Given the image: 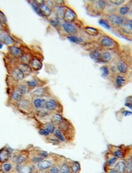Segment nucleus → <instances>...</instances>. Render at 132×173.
Here are the masks:
<instances>
[{"mask_svg": "<svg viewBox=\"0 0 132 173\" xmlns=\"http://www.w3.org/2000/svg\"><path fill=\"white\" fill-rule=\"evenodd\" d=\"M29 160V153L25 151H21L18 154H15L12 155L11 160L12 163L15 165H23L26 163Z\"/></svg>", "mask_w": 132, "mask_h": 173, "instance_id": "obj_1", "label": "nucleus"}, {"mask_svg": "<svg viewBox=\"0 0 132 173\" xmlns=\"http://www.w3.org/2000/svg\"><path fill=\"white\" fill-rule=\"evenodd\" d=\"M127 21L125 17L119 15L114 14L108 16V22L110 25L114 26H122Z\"/></svg>", "mask_w": 132, "mask_h": 173, "instance_id": "obj_2", "label": "nucleus"}, {"mask_svg": "<svg viewBox=\"0 0 132 173\" xmlns=\"http://www.w3.org/2000/svg\"><path fill=\"white\" fill-rule=\"evenodd\" d=\"M12 150L8 147L0 149V164L8 162L12 157Z\"/></svg>", "mask_w": 132, "mask_h": 173, "instance_id": "obj_3", "label": "nucleus"}, {"mask_svg": "<svg viewBox=\"0 0 132 173\" xmlns=\"http://www.w3.org/2000/svg\"><path fill=\"white\" fill-rule=\"evenodd\" d=\"M15 169L19 173H32L34 171V168L31 163L15 165Z\"/></svg>", "mask_w": 132, "mask_h": 173, "instance_id": "obj_4", "label": "nucleus"}, {"mask_svg": "<svg viewBox=\"0 0 132 173\" xmlns=\"http://www.w3.org/2000/svg\"><path fill=\"white\" fill-rule=\"evenodd\" d=\"M100 43L103 47L108 49H113L115 48L116 45L115 41L113 39L108 36L102 37L100 39Z\"/></svg>", "mask_w": 132, "mask_h": 173, "instance_id": "obj_5", "label": "nucleus"}, {"mask_svg": "<svg viewBox=\"0 0 132 173\" xmlns=\"http://www.w3.org/2000/svg\"><path fill=\"white\" fill-rule=\"evenodd\" d=\"M110 154L116 157L119 160L125 159L127 157V154L125 149H122L119 147H113L110 149Z\"/></svg>", "mask_w": 132, "mask_h": 173, "instance_id": "obj_6", "label": "nucleus"}, {"mask_svg": "<svg viewBox=\"0 0 132 173\" xmlns=\"http://www.w3.org/2000/svg\"><path fill=\"white\" fill-rule=\"evenodd\" d=\"M53 165V162L48 159H44L36 165V168L38 171H49L50 168Z\"/></svg>", "mask_w": 132, "mask_h": 173, "instance_id": "obj_7", "label": "nucleus"}, {"mask_svg": "<svg viewBox=\"0 0 132 173\" xmlns=\"http://www.w3.org/2000/svg\"><path fill=\"white\" fill-rule=\"evenodd\" d=\"M76 18V14L75 12L72 10L70 8H66L65 11H64V20H65L66 22L67 23H71L75 21V20Z\"/></svg>", "mask_w": 132, "mask_h": 173, "instance_id": "obj_8", "label": "nucleus"}, {"mask_svg": "<svg viewBox=\"0 0 132 173\" xmlns=\"http://www.w3.org/2000/svg\"><path fill=\"white\" fill-rule=\"evenodd\" d=\"M18 108L23 113H29L31 110V103L26 99H21L18 102Z\"/></svg>", "mask_w": 132, "mask_h": 173, "instance_id": "obj_9", "label": "nucleus"}, {"mask_svg": "<svg viewBox=\"0 0 132 173\" xmlns=\"http://www.w3.org/2000/svg\"><path fill=\"white\" fill-rule=\"evenodd\" d=\"M62 26H63V28L64 30V31L66 33L70 34L71 36L75 34L78 31L76 26L71 23L65 22L63 24Z\"/></svg>", "mask_w": 132, "mask_h": 173, "instance_id": "obj_10", "label": "nucleus"}, {"mask_svg": "<svg viewBox=\"0 0 132 173\" xmlns=\"http://www.w3.org/2000/svg\"><path fill=\"white\" fill-rule=\"evenodd\" d=\"M0 41L7 46H12L14 43V40L11 36L6 32L0 33Z\"/></svg>", "mask_w": 132, "mask_h": 173, "instance_id": "obj_11", "label": "nucleus"}, {"mask_svg": "<svg viewBox=\"0 0 132 173\" xmlns=\"http://www.w3.org/2000/svg\"><path fill=\"white\" fill-rule=\"evenodd\" d=\"M113 168L119 173H126V163L125 160H118Z\"/></svg>", "mask_w": 132, "mask_h": 173, "instance_id": "obj_12", "label": "nucleus"}, {"mask_svg": "<svg viewBox=\"0 0 132 173\" xmlns=\"http://www.w3.org/2000/svg\"><path fill=\"white\" fill-rule=\"evenodd\" d=\"M57 107H58L57 102L54 99H50L48 101H46L44 108L47 110L48 111H55L57 108Z\"/></svg>", "mask_w": 132, "mask_h": 173, "instance_id": "obj_13", "label": "nucleus"}, {"mask_svg": "<svg viewBox=\"0 0 132 173\" xmlns=\"http://www.w3.org/2000/svg\"><path fill=\"white\" fill-rule=\"evenodd\" d=\"M12 78L17 81H22L24 77H25V75L23 73V72L19 69V68H15L12 73Z\"/></svg>", "mask_w": 132, "mask_h": 173, "instance_id": "obj_14", "label": "nucleus"}, {"mask_svg": "<svg viewBox=\"0 0 132 173\" xmlns=\"http://www.w3.org/2000/svg\"><path fill=\"white\" fill-rule=\"evenodd\" d=\"M46 103V100L43 99L37 98L34 100L33 101V105L34 107L38 110H40L42 108H44Z\"/></svg>", "mask_w": 132, "mask_h": 173, "instance_id": "obj_15", "label": "nucleus"}, {"mask_svg": "<svg viewBox=\"0 0 132 173\" xmlns=\"http://www.w3.org/2000/svg\"><path fill=\"white\" fill-rule=\"evenodd\" d=\"M118 160L119 159L117 158L110 154V157H109L106 161V166L107 167V169L114 168Z\"/></svg>", "mask_w": 132, "mask_h": 173, "instance_id": "obj_16", "label": "nucleus"}, {"mask_svg": "<svg viewBox=\"0 0 132 173\" xmlns=\"http://www.w3.org/2000/svg\"><path fill=\"white\" fill-rule=\"evenodd\" d=\"M54 137L57 138L61 143L66 142V138L64 134V133L61 131L59 128L56 129V131L54 133Z\"/></svg>", "mask_w": 132, "mask_h": 173, "instance_id": "obj_17", "label": "nucleus"}, {"mask_svg": "<svg viewBox=\"0 0 132 173\" xmlns=\"http://www.w3.org/2000/svg\"><path fill=\"white\" fill-rule=\"evenodd\" d=\"M31 67L34 70H39L42 67V63L39 59L34 58L32 59L31 63Z\"/></svg>", "mask_w": 132, "mask_h": 173, "instance_id": "obj_18", "label": "nucleus"}, {"mask_svg": "<svg viewBox=\"0 0 132 173\" xmlns=\"http://www.w3.org/2000/svg\"><path fill=\"white\" fill-rule=\"evenodd\" d=\"M25 75H29L31 72H32V69L31 67L26 64H23V63H21L19 64V67H18Z\"/></svg>", "mask_w": 132, "mask_h": 173, "instance_id": "obj_19", "label": "nucleus"}, {"mask_svg": "<svg viewBox=\"0 0 132 173\" xmlns=\"http://www.w3.org/2000/svg\"><path fill=\"white\" fill-rule=\"evenodd\" d=\"M60 173H71L70 163L64 161L59 165Z\"/></svg>", "mask_w": 132, "mask_h": 173, "instance_id": "obj_20", "label": "nucleus"}, {"mask_svg": "<svg viewBox=\"0 0 132 173\" xmlns=\"http://www.w3.org/2000/svg\"><path fill=\"white\" fill-rule=\"evenodd\" d=\"M70 165L71 173H80L81 171L80 163L77 161H72Z\"/></svg>", "mask_w": 132, "mask_h": 173, "instance_id": "obj_21", "label": "nucleus"}, {"mask_svg": "<svg viewBox=\"0 0 132 173\" xmlns=\"http://www.w3.org/2000/svg\"><path fill=\"white\" fill-rule=\"evenodd\" d=\"M0 168L3 169L6 173H11L14 169V166L11 163L8 161L1 164V165H0Z\"/></svg>", "mask_w": 132, "mask_h": 173, "instance_id": "obj_22", "label": "nucleus"}, {"mask_svg": "<svg viewBox=\"0 0 132 173\" xmlns=\"http://www.w3.org/2000/svg\"><path fill=\"white\" fill-rule=\"evenodd\" d=\"M116 84L118 88H122L126 83V79L124 76L121 75H118L116 76L115 79Z\"/></svg>", "mask_w": 132, "mask_h": 173, "instance_id": "obj_23", "label": "nucleus"}, {"mask_svg": "<svg viewBox=\"0 0 132 173\" xmlns=\"http://www.w3.org/2000/svg\"><path fill=\"white\" fill-rule=\"evenodd\" d=\"M117 68L118 71L121 74H125L128 71V67L122 61H119L117 64Z\"/></svg>", "mask_w": 132, "mask_h": 173, "instance_id": "obj_24", "label": "nucleus"}, {"mask_svg": "<svg viewBox=\"0 0 132 173\" xmlns=\"http://www.w3.org/2000/svg\"><path fill=\"white\" fill-rule=\"evenodd\" d=\"M39 7H40L41 11L43 13L44 16L46 17V16H49L50 15L52 11H51V9L49 8V6H47L46 4L42 3V4L39 5Z\"/></svg>", "mask_w": 132, "mask_h": 173, "instance_id": "obj_25", "label": "nucleus"}, {"mask_svg": "<svg viewBox=\"0 0 132 173\" xmlns=\"http://www.w3.org/2000/svg\"><path fill=\"white\" fill-rule=\"evenodd\" d=\"M90 57L92 59L96 62H100L102 61V54L97 50H94L91 52Z\"/></svg>", "mask_w": 132, "mask_h": 173, "instance_id": "obj_26", "label": "nucleus"}, {"mask_svg": "<svg viewBox=\"0 0 132 173\" xmlns=\"http://www.w3.org/2000/svg\"><path fill=\"white\" fill-rule=\"evenodd\" d=\"M124 160L126 163V173H132V157H126Z\"/></svg>", "mask_w": 132, "mask_h": 173, "instance_id": "obj_27", "label": "nucleus"}, {"mask_svg": "<svg viewBox=\"0 0 132 173\" xmlns=\"http://www.w3.org/2000/svg\"><path fill=\"white\" fill-rule=\"evenodd\" d=\"M130 11V7L128 5H124L119 8L118 12L119 15L122 17H124L126 15L128 14Z\"/></svg>", "mask_w": 132, "mask_h": 173, "instance_id": "obj_28", "label": "nucleus"}, {"mask_svg": "<svg viewBox=\"0 0 132 173\" xmlns=\"http://www.w3.org/2000/svg\"><path fill=\"white\" fill-rule=\"evenodd\" d=\"M64 119L62 117V116L59 114H55L53 115L52 117V122L55 124H58L59 125L61 124L63 121H64Z\"/></svg>", "mask_w": 132, "mask_h": 173, "instance_id": "obj_29", "label": "nucleus"}, {"mask_svg": "<svg viewBox=\"0 0 132 173\" xmlns=\"http://www.w3.org/2000/svg\"><path fill=\"white\" fill-rule=\"evenodd\" d=\"M44 128H46L47 131L50 133V134H54L55 131H56V127L55 124L53 122H48L44 125Z\"/></svg>", "mask_w": 132, "mask_h": 173, "instance_id": "obj_30", "label": "nucleus"}, {"mask_svg": "<svg viewBox=\"0 0 132 173\" xmlns=\"http://www.w3.org/2000/svg\"><path fill=\"white\" fill-rule=\"evenodd\" d=\"M9 50L11 54L15 56H19L22 54V50L19 47L12 46L9 47Z\"/></svg>", "mask_w": 132, "mask_h": 173, "instance_id": "obj_31", "label": "nucleus"}, {"mask_svg": "<svg viewBox=\"0 0 132 173\" xmlns=\"http://www.w3.org/2000/svg\"><path fill=\"white\" fill-rule=\"evenodd\" d=\"M85 31L87 34H89L90 36H96L99 34L98 30L93 27H90V26L86 27Z\"/></svg>", "mask_w": 132, "mask_h": 173, "instance_id": "obj_32", "label": "nucleus"}, {"mask_svg": "<svg viewBox=\"0 0 132 173\" xmlns=\"http://www.w3.org/2000/svg\"><path fill=\"white\" fill-rule=\"evenodd\" d=\"M67 39L73 43H76V44H81V43H83L84 42L83 39H82L80 37L75 36V35L68 36Z\"/></svg>", "mask_w": 132, "mask_h": 173, "instance_id": "obj_33", "label": "nucleus"}, {"mask_svg": "<svg viewBox=\"0 0 132 173\" xmlns=\"http://www.w3.org/2000/svg\"><path fill=\"white\" fill-rule=\"evenodd\" d=\"M55 11L56 15L58 19H63L64 17V9L61 6H57L55 8Z\"/></svg>", "mask_w": 132, "mask_h": 173, "instance_id": "obj_34", "label": "nucleus"}, {"mask_svg": "<svg viewBox=\"0 0 132 173\" xmlns=\"http://www.w3.org/2000/svg\"><path fill=\"white\" fill-rule=\"evenodd\" d=\"M112 59V55L108 52H104L102 53V61L104 63L110 62Z\"/></svg>", "mask_w": 132, "mask_h": 173, "instance_id": "obj_35", "label": "nucleus"}, {"mask_svg": "<svg viewBox=\"0 0 132 173\" xmlns=\"http://www.w3.org/2000/svg\"><path fill=\"white\" fill-rule=\"evenodd\" d=\"M31 6H32V9L34 10V11H35L39 16H40V17H45V16L43 15V13H42V11H41V9H40V7H39V5H37L36 2H33V3H31Z\"/></svg>", "mask_w": 132, "mask_h": 173, "instance_id": "obj_36", "label": "nucleus"}, {"mask_svg": "<svg viewBox=\"0 0 132 173\" xmlns=\"http://www.w3.org/2000/svg\"><path fill=\"white\" fill-rule=\"evenodd\" d=\"M22 96H23V94L20 92L19 90H15L12 94V98L17 101L20 100L22 98Z\"/></svg>", "mask_w": 132, "mask_h": 173, "instance_id": "obj_37", "label": "nucleus"}, {"mask_svg": "<svg viewBox=\"0 0 132 173\" xmlns=\"http://www.w3.org/2000/svg\"><path fill=\"white\" fill-rule=\"evenodd\" d=\"M106 4L105 1H97L95 3V6L98 10L102 11L106 7Z\"/></svg>", "mask_w": 132, "mask_h": 173, "instance_id": "obj_38", "label": "nucleus"}, {"mask_svg": "<svg viewBox=\"0 0 132 173\" xmlns=\"http://www.w3.org/2000/svg\"><path fill=\"white\" fill-rule=\"evenodd\" d=\"M21 60L22 61V63L26 64L28 65L30 64L32 61L31 57L28 54H24L23 55H22L21 57Z\"/></svg>", "mask_w": 132, "mask_h": 173, "instance_id": "obj_39", "label": "nucleus"}, {"mask_svg": "<svg viewBox=\"0 0 132 173\" xmlns=\"http://www.w3.org/2000/svg\"><path fill=\"white\" fill-rule=\"evenodd\" d=\"M43 160H44L43 158L36 155L30 158V162L32 165H37V163H39L40 161H41Z\"/></svg>", "mask_w": 132, "mask_h": 173, "instance_id": "obj_40", "label": "nucleus"}, {"mask_svg": "<svg viewBox=\"0 0 132 173\" xmlns=\"http://www.w3.org/2000/svg\"><path fill=\"white\" fill-rule=\"evenodd\" d=\"M37 155H39V157L43 158V159H46V158H49L50 156L49 153L47 152V151H38V152H37Z\"/></svg>", "mask_w": 132, "mask_h": 173, "instance_id": "obj_41", "label": "nucleus"}, {"mask_svg": "<svg viewBox=\"0 0 132 173\" xmlns=\"http://www.w3.org/2000/svg\"><path fill=\"white\" fill-rule=\"evenodd\" d=\"M49 173H60L59 165H53L49 170Z\"/></svg>", "mask_w": 132, "mask_h": 173, "instance_id": "obj_42", "label": "nucleus"}, {"mask_svg": "<svg viewBox=\"0 0 132 173\" xmlns=\"http://www.w3.org/2000/svg\"><path fill=\"white\" fill-rule=\"evenodd\" d=\"M18 90L20 91V92L23 95V94H25L27 92H28V86L25 84H20L19 86V88H18Z\"/></svg>", "mask_w": 132, "mask_h": 173, "instance_id": "obj_43", "label": "nucleus"}, {"mask_svg": "<svg viewBox=\"0 0 132 173\" xmlns=\"http://www.w3.org/2000/svg\"><path fill=\"white\" fill-rule=\"evenodd\" d=\"M48 142L50 144H52L53 145H55V146H58L60 144L61 142L57 139L55 137H50L48 138Z\"/></svg>", "mask_w": 132, "mask_h": 173, "instance_id": "obj_44", "label": "nucleus"}, {"mask_svg": "<svg viewBox=\"0 0 132 173\" xmlns=\"http://www.w3.org/2000/svg\"><path fill=\"white\" fill-rule=\"evenodd\" d=\"M100 70H101V73H102V76L103 78H106L109 75V69L106 66H102L100 68Z\"/></svg>", "mask_w": 132, "mask_h": 173, "instance_id": "obj_45", "label": "nucleus"}, {"mask_svg": "<svg viewBox=\"0 0 132 173\" xmlns=\"http://www.w3.org/2000/svg\"><path fill=\"white\" fill-rule=\"evenodd\" d=\"M45 91L46 90L43 88H38L36 90H35L32 93V94L36 96H42L44 94V93H45Z\"/></svg>", "mask_w": 132, "mask_h": 173, "instance_id": "obj_46", "label": "nucleus"}, {"mask_svg": "<svg viewBox=\"0 0 132 173\" xmlns=\"http://www.w3.org/2000/svg\"><path fill=\"white\" fill-rule=\"evenodd\" d=\"M99 24L102 26H103V27H105L107 29H110V24L109 23V22H108V20H104V19H101L100 20V21L99 22Z\"/></svg>", "mask_w": 132, "mask_h": 173, "instance_id": "obj_47", "label": "nucleus"}, {"mask_svg": "<svg viewBox=\"0 0 132 173\" xmlns=\"http://www.w3.org/2000/svg\"><path fill=\"white\" fill-rule=\"evenodd\" d=\"M27 84L28 86L31 88H35L38 84V81L37 80H31L30 81H28L27 82Z\"/></svg>", "mask_w": 132, "mask_h": 173, "instance_id": "obj_48", "label": "nucleus"}, {"mask_svg": "<svg viewBox=\"0 0 132 173\" xmlns=\"http://www.w3.org/2000/svg\"><path fill=\"white\" fill-rule=\"evenodd\" d=\"M49 112L47 110H46V109L45 110H43V109H40L39 110L38 113H37V115L40 117H46L47 116L49 115Z\"/></svg>", "mask_w": 132, "mask_h": 173, "instance_id": "obj_49", "label": "nucleus"}, {"mask_svg": "<svg viewBox=\"0 0 132 173\" xmlns=\"http://www.w3.org/2000/svg\"><path fill=\"white\" fill-rule=\"evenodd\" d=\"M39 133L40 135L43 136V137H49L50 134V133L47 131L46 128H40L39 131Z\"/></svg>", "mask_w": 132, "mask_h": 173, "instance_id": "obj_50", "label": "nucleus"}, {"mask_svg": "<svg viewBox=\"0 0 132 173\" xmlns=\"http://www.w3.org/2000/svg\"><path fill=\"white\" fill-rule=\"evenodd\" d=\"M110 2L116 6H119L123 5L125 1H122V0H114V1H110Z\"/></svg>", "mask_w": 132, "mask_h": 173, "instance_id": "obj_51", "label": "nucleus"}, {"mask_svg": "<svg viewBox=\"0 0 132 173\" xmlns=\"http://www.w3.org/2000/svg\"><path fill=\"white\" fill-rule=\"evenodd\" d=\"M6 22H7V19L5 15L2 11H0V23L2 24V23H6Z\"/></svg>", "mask_w": 132, "mask_h": 173, "instance_id": "obj_52", "label": "nucleus"}, {"mask_svg": "<svg viewBox=\"0 0 132 173\" xmlns=\"http://www.w3.org/2000/svg\"><path fill=\"white\" fill-rule=\"evenodd\" d=\"M125 105L132 110V97H128V100L127 99Z\"/></svg>", "mask_w": 132, "mask_h": 173, "instance_id": "obj_53", "label": "nucleus"}, {"mask_svg": "<svg viewBox=\"0 0 132 173\" xmlns=\"http://www.w3.org/2000/svg\"><path fill=\"white\" fill-rule=\"evenodd\" d=\"M50 23H52V25L55 27H57L59 25H60V22L59 20L58 19H52L50 20Z\"/></svg>", "mask_w": 132, "mask_h": 173, "instance_id": "obj_54", "label": "nucleus"}, {"mask_svg": "<svg viewBox=\"0 0 132 173\" xmlns=\"http://www.w3.org/2000/svg\"><path fill=\"white\" fill-rule=\"evenodd\" d=\"M107 173H119V172L113 168L107 169Z\"/></svg>", "mask_w": 132, "mask_h": 173, "instance_id": "obj_55", "label": "nucleus"}, {"mask_svg": "<svg viewBox=\"0 0 132 173\" xmlns=\"http://www.w3.org/2000/svg\"><path fill=\"white\" fill-rule=\"evenodd\" d=\"M127 23H128V25L130 26V28L132 29V19L128 20L127 21Z\"/></svg>", "mask_w": 132, "mask_h": 173, "instance_id": "obj_56", "label": "nucleus"}, {"mask_svg": "<svg viewBox=\"0 0 132 173\" xmlns=\"http://www.w3.org/2000/svg\"><path fill=\"white\" fill-rule=\"evenodd\" d=\"M124 116H128V115H131L132 114V112L128 111H125L124 113Z\"/></svg>", "mask_w": 132, "mask_h": 173, "instance_id": "obj_57", "label": "nucleus"}, {"mask_svg": "<svg viewBox=\"0 0 132 173\" xmlns=\"http://www.w3.org/2000/svg\"><path fill=\"white\" fill-rule=\"evenodd\" d=\"M129 14V15L130 16V17H131V19H132V10L130 11V12H129V14Z\"/></svg>", "mask_w": 132, "mask_h": 173, "instance_id": "obj_58", "label": "nucleus"}, {"mask_svg": "<svg viewBox=\"0 0 132 173\" xmlns=\"http://www.w3.org/2000/svg\"><path fill=\"white\" fill-rule=\"evenodd\" d=\"M3 47V43L0 41V49H2Z\"/></svg>", "mask_w": 132, "mask_h": 173, "instance_id": "obj_59", "label": "nucleus"}, {"mask_svg": "<svg viewBox=\"0 0 132 173\" xmlns=\"http://www.w3.org/2000/svg\"><path fill=\"white\" fill-rule=\"evenodd\" d=\"M0 173H6L3 169H2L1 168H0Z\"/></svg>", "mask_w": 132, "mask_h": 173, "instance_id": "obj_60", "label": "nucleus"}, {"mask_svg": "<svg viewBox=\"0 0 132 173\" xmlns=\"http://www.w3.org/2000/svg\"><path fill=\"white\" fill-rule=\"evenodd\" d=\"M3 29V26H2V24L0 23V30H2Z\"/></svg>", "mask_w": 132, "mask_h": 173, "instance_id": "obj_61", "label": "nucleus"}, {"mask_svg": "<svg viewBox=\"0 0 132 173\" xmlns=\"http://www.w3.org/2000/svg\"><path fill=\"white\" fill-rule=\"evenodd\" d=\"M17 173H19V172H17Z\"/></svg>", "mask_w": 132, "mask_h": 173, "instance_id": "obj_62", "label": "nucleus"}]
</instances>
